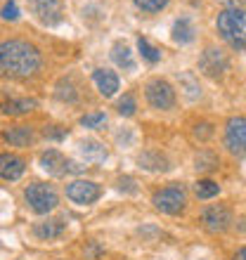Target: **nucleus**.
<instances>
[{
	"instance_id": "nucleus-1",
	"label": "nucleus",
	"mask_w": 246,
	"mask_h": 260,
	"mask_svg": "<svg viewBox=\"0 0 246 260\" xmlns=\"http://www.w3.org/2000/svg\"><path fill=\"white\" fill-rule=\"evenodd\" d=\"M41 67V52L24 41L0 43V76L26 78Z\"/></svg>"
},
{
	"instance_id": "nucleus-2",
	"label": "nucleus",
	"mask_w": 246,
	"mask_h": 260,
	"mask_svg": "<svg viewBox=\"0 0 246 260\" xmlns=\"http://www.w3.org/2000/svg\"><path fill=\"white\" fill-rule=\"evenodd\" d=\"M218 34L232 48H246V10L244 7H227L218 14Z\"/></svg>"
},
{
	"instance_id": "nucleus-3",
	"label": "nucleus",
	"mask_w": 246,
	"mask_h": 260,
	"mask_svg": "<svg viewBox=\"0 0 246 260\" xmlns=\"http://www.w3.org/2000/svg\"><path fill=\"white\" fill-rule=\"evenodd\" d=\"M26 204L31 206V211L34 213H50L52 208H57L59 204V199H57V192L52 189L50 185H43V182H34V185L26 187Z\"/></svg>"
},
{
	"instance_id": "nucleus-4",
	"label": "nucleus",
	"mask_w": 246,
	"mask_h": 260,
	"mask_svg": "<svg viewBox=\"0 0 246 260\" xmlns=\"http://www.w3.org/2000/svg\"><path fill=\"white\" fill-rule=\"evenodd\" d=\"M151 204L157 206V211L166 213V215H178L184 211V204H187V197L180 187H166L161 192L154 194Z\"/></svg>"
},
{
	"instance_id": "nucleus-5",
	"label": "nucleus",
	"mask_w": 246,
	"mask_h": 260,
	"mask_svg": "<svg viewBox=\"0 0 246 260\" xmlns=\"http://www.w3.org/2000/svg\"><path fill=\"white\" fill-rule=\"evenodd\" d=\"M144 95H147V102L154 109L166 111V109H173V104H175V90L171 88V83L161 81V78H154V81L147 83Z\"/></svg>"
},
{
	"instance_id": "nucleus-6",
	"label": "nucleus",
	"mask_w": 246,
	"mask_h": 260,
	"mask_svg": "<svg viewBox=\"0 0 246 260\" xmlns=\"http://www.w3.org/2000/svg\"><path fill=\"white\" fill-rule=\"evenodd\" d=\"M225 147L232 154L246 151V116H232L225 125Z\"/></svg>"
},
{
	"instance_id": "nucleus-7",
	"label": "nucleus",
	"mask_w": 246,
	"mask_h": 260,
	"mask_svg": "<svg viewBox=\"0 0 246 260\" xmlns=\"http://www.w3.org/2000/svg\"><path fill=\"white\" fill-rule=\"evenodd\" d=\"M28 10L45 26H55L62 21V3L59 0H26Z\"/></svg>"
},
{
	"instance_id": "nucleus-8",
	"label": "nucleus",
	"mask_w": 246,
	"mask_h": 260,
	"mask_svg": "<svg viewBox=\"0 0 246 260\" xmlns=\"http://www.w3.org/2000/svg\"><path fill=\"white\" fill-rule=\"evenodd\" d=\"M102 189L100 185L90 182V180H74L71 185L67 187V197L74 201V204H81V206H88V204H95L100 199Z\"/></svg>"
},
{
	"instance_id": "nucleus-9",
	"label": "nucleus",
	"mask_w": 246,
	"mask_h": 260,
	"mask_svg": "<svg viewBox=\"0 0 246 260\" xmlns=\"http://www.w3.org/2000/svg\"><path fill=\"white\" fill-rule=\"evenodd\" d=\"M201 222H204V227L208 232H225L230 227V222H232V215H230V211L225 206L216 204V206H208L201 213Z\"/></svg>"
},
{
	"instance_id": "nucleus-10",
	"label": "nucleus",
	"mask_w": 246,
	"mask_h": 260,
	"mask_svg": "<svg viewBox=\"0 0 246 260\" xmlns=\"http://www.w3.org/2000/svg\"><path fill=\"white\" fill-rule=\"evenodd\" d=\"M227 55L218 48H206L201 59H199V69L204 71L206 76H220L227 69Z\"/></svg>"
},
{
	"instance_id": "nucleus-11",
	"label": "nucleus",
	"mask_w": 246,
	"mask_h": 260,
	"mask_svg": "<svg viewBox=\"0 0 246 260\" xmlns=\"http://www.w3.org/2000/svg\"><path fill=\"white\" fill-rule=\"evenodd\" d=\"M41 166L43 171L50 173V175H64V173H69V161L64 156H62L57 149H48L41 154Z\"/></svg>"
},
{
	"instance_id": "nucleus-12",
	"label": "nucleus",
	"mask_w": 246,
	"mask_h": 260,
	"mask_svg": "<svg viewBox=\"0 0 246 260\" xmlns=\"http://www.w3.org/2000/svg\"><path fill=\"white\" fill-rule=\"evenodd\" d=\"M93 81H95L97 90H100L104 97L116 95V90H118V76L114 74V71H109V69H95Z\"/></svg>"
},
{
	"instance_id": "nucleus-13",
	"label": "nucleus",
	"mask_w": 246,
	"mask_h": 260,
	"mask_svg": "<svg viewBox=\"0 0 246 260\" xmlns=\"http://www.w3.org/2000/svg\"><path fill=\"white\" fill-rule=\"evenodd\" d=\"M24 173V161L19 156H14L10 151L0 154V178L3 180H17Z\"/></svg>"
},
{
	"instance_id": "nucleus-14",
	"label": "nucleus",
	"mask_w": 246,
	"mask_h": 260,
	"mask_svg": "<svg viewBox=\"0 0 246 260\" xmlns=\"http://www.w3.org/2000/svg\"><path fill=\"white\" fill-rule=\"evenodd\" d=\"M34 234L38 239H57L64 234V222L62 220H43V222H36Z\"/></svg>"
},
{
	"instance_id": "nucleus-15",
	"label": "nucleus",
	"mask_w": 246,
	"mask_h": 260,
	"mask_svg": "<svg viewBox=\"0 0 246 260\" xmlns=\"http://www.w3.org/2000/svg\"><path fill=\"white\" fill-rule=\"evenodd\" d=\"M3 137H5L10 144H14V147H28L31 140H34V133H31V128H26V125H14V128L3 133Z\"/></svg>"
},
{
	"instance_id": "nucleus-16",
	"label": "nucleus",
	"mask_w": 246,
	"mask_h": 260,
	"mask_svg": "<svg viewBox=\"0 0 246 260\" xmlns=\"http://www.w3.org/2000/svg\"><path fill=\"white\" fill-rule=\"evenodd\" d=\"M3 114L7 116H21V114H28L31 109H36V100H28V97H21V100H7L3 102Z\"/></svg>"
},
{
	"instance_id": "nucleus-17",
	"label": "nucleus",
	"mask_w": 246,
	"mask_h": 260,
	"mask_svg": "<svg viewBox=\"0 0 246 260\" xmlns=\"http://www.w3.org/2000/svg\"><path fill=\"white\" fill-rule=\"evenodd\" d=\"M81 154L85 161H90V164H102L104 158H107V149H104L100 142H95V140L81 142Z\"/></svg>"
},
{
	"instance_id": "nucleus-18",
	"label": "nucleus",
	"mask_w": 246,
	"mask_h": 260,
	"mask_svg": "<svg viewBox=\"0 0 246 260\" xmlns=\"http://www.w3.org/2000/svg\"><path fill=\"white\" fill-rule=\"evenodd\" d=\"M140 166L147 168V171H168V161L159 151H144V154H140Z\"/></svg>"
},
{
	"instance_id": "nucleus-19",
	"label": "nucleus",
	"mask_w": 246,
	"mask_h": 260,
	"mask_svg": "<svg viewBox=\"0 0 246 260\" xmlns=\"http://www.w3.org/2000/svg\"><path fill=\"white\" fill-rule=\"evenodd\" d=\"M111 59H114L121 69H133L135 67V62H133V52H130V48L126 45V43H116V45L111 48Z\"/></svg>"
},
{
	"instance_id": "nucleus-20",
	"label": "nucleus",
	"mask_w": 246,
	"mask_h": 260,
	"mask_svg": "<svg viewBox=\"0 0 246 260\" xmlns=\"http://www.w3.org/2000/svg\"><path fill=\"white\" fill-rule=\"evenodd\" d=\"M173 41L175 43H192L194 41V26H192L190 19H180L175 21V26H173Z\"/></svg>"
},
{
	"instance_id": "nucleus-21",
	"label": "nucleus",
	"mask_w": 246,
	"mask_h": 260,
	"mask_svg": "<svg viewBox=\"0 0 246 260\" xmlns=\"http://www.w3.org/2000/svg\"><path fill=\"white\" fill-rule=\"evenodd\" d=\"M137 50H140V55H142L149 64H157L159 59H161V52H159L147 38H137Z\"/></svg>"
},
{
	"instance_id": "nucleus-22",
	"label": "nucleus",
	"mask_w": 246,
	"mask_h": 260,
	"mask_svg": "<svg viewBox=\"0 0 246 260\" xmlns=\"http://www.w3.org/2000/svg\"><path fill=\"white\" fill-rule=\"evenodd\" d=\"M194 192H197L199 199H213L220 192V187H218V182H213V180H199L197 185H194Z\"/></svg>"
},
{
	"instance_id": "nucleus-23",
	"label": "nucleus",
	"mask_w": 246,
	"mask_h": 260,
	"mask_svg": "<svg viewBox=\"0 0 246 260\" xmlns=\"http://www.w3.org/2000/svg\"><path fill=\"white\" fill-rule=\"evenodd\" d=\"M104 123H107V116H104L102 111H90V114H85V116L81 118V125L83 128H104Z\"/></svg>"
},
{
	"instance_id": "nucleus-24",
	"label": "nucleus",
	"mask_w": 246,
	"mask_h": 260,
	"mask_svg": "<svg viewBox=\"0 0 246 260\" xmlns=\"http://www.w3.org/2000/svg\"><path fill=\"white\" fill-rule=\"evenodd\" d=\"M197 171H213V168H218V158L208 154V151H201L197 156V166H194Z\"/></svg>"
},
{
	"instance_id": "nucleus-25",
	"label": "nucleus",
	"mask_w": 246,
	"mask_h": 260,
	"mask_svg": "<svg viewBox=\"0 0 246 260\" xmlns=\"http://www.w3.org/2000/svg\"><path fill=\"white\" fill-rule=\"evenodd\" d=\"M116 109H118V114H121V116H133V114H135V109H137L135 97H133V95H123L121 100H118Z\"/></svg>"
},
{
	"instance_id": "nucleus-26",
	"label": "nucleus",
	"mask_w": 246,
	"mask_h": 260,
	"mask_svg": "<svg viewBox=\"0 0 246 260\" xmlns=\"http://www.w3.org/2000/svg\"><path fill=\"white\" fill-rule=\"evenodd\" d=\"M142 12H161L166 5H168V0H133Z\"/></svg>"
},
{
	"instance_id": "nucleus-27",
	"label": "nucleus",
	"mask_w": 246,
	"mask_h": 260,
	"mask_svg": "<svg viewBox=\"0 0 246 260\" xmlns=\"http://www.w3.org/2000/svg\"><path fill=\"white\" fill-rule=\"evenodd\" d=\"M0 17H3L5 21H17V19H19V7H17V3H14V0H10V3L3 7Z\"/></svg>"
},
{
	"instance_id": "nucleus-28",
	"label": "nucleus",
	"mask_w": 246,
	"mask_h": 260,
	"mask_svg": "<svg viewBox=\"0 0 246 260\" xmlns=\"http://www.w3.org/2000/svg\"><path fill=\"white\" fill-rule=\"evenodd\" d=\"M220 3H225V5H230V7H241L244 0H220Z\"/></svg>"
},
{
	"instance_id": "nucleus-29",
	"label": "nucleus",
	"mask_w": 246,
	"mask_h": 260,
	"mask_svg": "<svg viewBox=\"0 0 246 260\" xmlns=\"http://www.w3.org/2000/svg\"><path fill=\"white\" fill-rule=\"evenodd\" d=\"M234 260H246V246H244V248H239V251L234 253Z\"/></svg>"
},
{
	"instance_id": "nucleus-30",
	"label": "nucleus",
	"mask_w": 246,
	"mask_h": 260,
	"mask_svg": "<svg viewBox=\"0 0 246 260\" xmlns=\"http://www.w3.org/2000/svg\"><path fill=\"white\" fill-rule=\"evenodd\" d=\"M45 137H55V140H59L62 133H57V130H45Z\"/></svg>"
}]
</instances>
